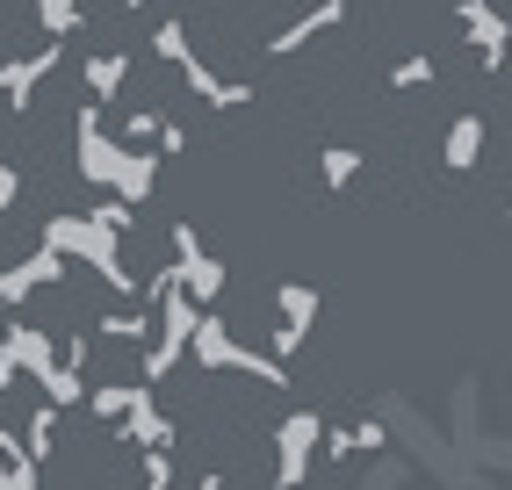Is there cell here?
<instances>
[{"mask_svg": "<svg viewBox=\"0 0 512 490\" xmlns=\"http://www.w3.org/2000/svg\"><path fill=\"white\" fill-rule=\"evenodd\" d=\"M37 22H44V44H65L87 22V0H37Z\"/></svg>", "mask_w": 512, "mask_h": 490, "instance_id": "cell-19", "label": "cell"}, {"mask_svg": "<svg viewBox=\"0 0 512 490\" xmlns=\"http://www.w3.org/2000/svg\"><path fill=\"white\" fill-rule=\"evenodd\" d=\"M390 87H404V94H412V87H433V58H426V51L397 58V65H390Z\"/></svg>", "mask_w": 512, "mask_h": 490, "instance_id": "cell-24", "label": "cell"}, {"mask_svg": "<svg viewBox=\"0 0 512 490\" xmlns=\"http://www.w3.org/2000/svg\"><path fill=\"white\" fill-rule=\"evenodd\" d=\"M123 80H130V58H123V51H94V58H87V94H94V109H101V101H116Z\"/></svg>", "mask_w": 512, "mask_h": 490, "instance_id": "cell-15", "label": "cell"}, {"mask_svg": "<svg viewBox=\"0 0 512 490\" xmlns=\"http://www.w3.org/2000/svg\"><path fill=\"white\" fill-rule=\"evenodd\" d=\"M22 202V166H0V209Z\"/></svg>", "mask_w": 512, "mask_h": 490, "instance_id": "cell-26", "label": "cell"}, {"mask_svg": "<svg viewBox=\"0 0 512 490\" xmlns=\"http://www.w3.org/2000/svg\"><path fill=\"white\" fill-rule=\"evenodd\" d=\"M318 440H325L318 411H289L275 426V490H303V476H311V462H318Z\"/></svg>", "mask_w": 512, "mask_h": 490, "instance_id": "cell-2", "label": "cell"}, {"mask_svg": "<svg viewBox=\"0 0 512 490\" xmlns=\"http://www.w3.org/2000/svg\"><path fill=\"white\" fill-rule=\"evenodd\" d=\"M80 404H87V411L101 418V426H109V433H116V426H123V418H130V404H138V382H94V390H87Z\"/></svg>", "mask_w": 512, "mask_h": 490, "instance_id": "cell-14", "label": "cell"}, {"mask_svg": "<svg viewBox=\"0 0 512 490\" xmlns=\"http://www.w3.org/2000/svg\"><path fill=\"white\" fill-rule=\"evenodd\" d=\"M152 188H159V159H152V152H130V145H123V166H116V181H109V195L138 209V202H145Z\"/></svg>", "mask_w": 512, "mask_h": 490, "instance_id": "cell-11", "label": "cell"}, {"mask_svg": "<svg viewBox=\"0 0 512 490\" xmlns=\"http://www.w3.org/2000/svg\"><path fill=\"white\" fill-rule=\"evenodd\" d=\"M58 426H65V411H51V404L29 411V426L15 433V440H22V454H29V469H44L51 454H58Z\"/></svg>", "mask_w": 512, "mask_h": 490, "instance_id": "cell-13", "label": "cell"}, {"mask_svg": "<svg viewBox=\"0 0 512 490\" xmlns=\"http://www.w3.org/2000/svg\"><path fill=\"white\" fill-rule=\"evenodd\" d=\"M195 490H224V476H202V483H195Z\"/></svg>", "mask_w": 512, "mask_h": 490, "instance_id": "cell-27", "label": "cell"}, {"mask_svg": "<svg viewBox=\"0 0 512 490\" xmlns=\"http://www.w3.org/2000/svg\"><path fill=\"white\" fill-rule=\"evenodd\" d=\"M65 282V260L51 253V245H37L29 260H15V267H0V310H22L37 289H58Z\"/></svg>", "mask_w": 512, "mask_h": 490, "instance_id": "cell-5", "label": "cell"}, {"mask_svg": "<svg viewBox=\"0 0 512 490\" xmlns=\"http://www.w3.org/2000/svg\"><path fill=\"white\" fill-rule=\"evenodd\" d=\"M455 15H462V37L476 44V58H484V73H498L505 65V15L491 0H455Z\"/></svg>", "mask_w": 512, "mask_h": 490, "instance_id": "cell-8", "label": "cell"}, {"mask_svg": "<svg viewBox=\"0 0 512 490\" xmlns=\"http://www.w3.org/2000/svg\"><path fill=\"white\" fill-rule=\"evenodd\" d=\"M58 58H65V44H37L29 58H8V65H0V101H8V109H29L37 87L58 73Z\"/></svg>", "mask_w": 512, "mask_h": 490, "instance_id": "cell-6", "label": "cell"}, {"mask_svg": "<svg viewBox=\"0 0 512 490\" xmlns=\"http://www.w3.org/2000/svg\"><path fill=\"white\" fill-rule=\"evenodd\" d=\"M73 159H80V181H94V188H109L116 166H123V145L101 130V109H94V101L73 116Z\"/></svg>", "mask_w": 512, "mask_h": 490, "instance_id": "cell-4", "label": "cell"}, {"mask_svg": "<svg viewBox=\"0 0 512 490\" xmlns=\"http://www.w3.org/2000/svg\"><path fill=\"white\" fill-rule=\"evenodd\" d=\"M87 224H94V231H109V238H130V231H138V209L116 202V195H101V202L87 209Z\"/></svg>", "mask_w": 512, "mask_h": 490, "instance_id": "cell-20", "label": "cell"}, {"mask_svg": "<svg viewBox=\"0 0 512 490\" xmlns=\"http://www.w3.org/2000/svg\"><path fill=\"white\" fill-rule=\"evenodd\" d=\"M318 173H325V188L339 195V188L361 173V152H354V145H325V152H318Z\"/></svg>", "mask_w": 512, "mask_h": 490, "instance_id": "cell-23", "label": "cell"}, {"mask_svg": "<svg viewBox=\"0 0 512 490\" xmlns=\"http://www.w3.org/2000/svg\"><path fill=\"white\" fill-rule=\"evenodd\" d=\"M116 440L123 447H138V454H159V447H174V418L159 411V397L138 382V404H130V418L116 426Z\"/></svg>", "mask_w": 512, "mask_h": 490, "instance_id": "cell-7", "label": "cell"}, {"mask_svg": "<svg viewBox=\"0 0 512 490\" xmlns=\"http://www.w3.org/2000/svg\"><path fill=\"white\" fill-rule=\"evenodd\" d=\"M159 123H166L159 109H130V116H123V145H130V152H138V145H159Z\"/></svg>", "mask_w": 512, "mask_h": 490, "instance_id": "cell-25", "label": "cell"}, {"mask_svg": "<svg viewBox=\"0 0 512 490\" xmlns=\"http://www.w3.org/2000/svg\"><path fill=\"white\" fill-rule=\"evenodd\" d=\"M44 245L58 260H80V267H94L101 282H109L116 296H138V274L123 267V238H109V231H94L87 217H73V209H58V217L44 224Z\"/></svg>", "mask_w": 512, "mask_h": 490, "instance_id": "cell-1", "label": "cell"}, {"mask_svg": "<svg viewBox=\"0 0 512 490\" xmlns=\"http://www.w3.org/2000/svg\"><path fill=\"white\" fill-rule=\"evenodd\" d=\"M152 58H166V65H188L195 51H188V22L181 15H166L159 29H152Z\"/></svg>", "mask_w": 512, "mask_h": 490, "instance_id": "cell-22", "label": "cell"}, {"mask_svg": "<svg viewBox=\"0 0 512 490\" xmlns=\"http://www.w3.org/2000/svg\"><path fill=\"white\" fill-rule=\"evenodd\" d=\"M339 22H347V0H318L311 15H296L289 29H275V37H267V58H296L311 37H325V29H339Z\"/></svg>", "mask_w": 512, "mask_h": 490, "instance_id": "cell-9", "label": "cell"}, {"mask_svg": "<svg viewBox=\"0 0 512 490\" xmlns=\"http://www.w3.org/2000/svg\"><path fill=\"white\" fill-rule=\"evenodd\" d=\"M275 310H282L289 332L311 339V325H318V289H311V282H282V289H275Z\"/></svg>", "mask_w": 512, "mask_h": 490, "instance_id": "cell-17", "label": "cell"}, {"mask_svg": "<svg viewBox=\"0 0 512 490\" xmlns=\"http://www.w3.org/2000/svg\"><path fill=\"white\" fill-rule=\"evenodd\" d=\"M181 87H188L195 101H210V109H246V101H253V87H246V80H224L217 65H202V58H188V65H181Z\"/></svg>", "mask_w": 512, "mask_h": 490, "instance_id": "cell-10", "label": "cell"}, {"mask_svg": "<svg viewBox=\"0 0 512 490\" xmlns=\"http://www.w3.org/2000/svg\"><path fill=\"white\" fill-rule=\"evenodd\" d=\"M174 289L195 303V310H210L217 296H224V260H210L202 253V238H195V224H174Z\"/></svg>", "mask_w": 512, "mask_h": 490, "instance_id": "cell-3", "label": "cell"}, {"mask_svg": "<svg viewBox=\"0 0 512 490\" xmlns=\"http://www.w3.org/2000/svg\"><path fill=\"white\" fill-rule=\"evenodd\" d=\"M383 440H390V433H383V418H361V426H339V433H332V440H318V447H332L339 462H354V454H375Z\"/></svg>", "mask_w": 512, "mask_h": 490, "instance_id": "cell-18", "label": "cell"}, {"mask_svg": "<svg viewBox=\"0 0 512 490\" xmlns=\"http://www.w3.org/2000/svg\"><path fill=\"white\" fill-rule=\"evenodd\" d=\"M440 159H448V173H469L476 159H484V116H476V109H462V116L448 123V145H440Z\"/></svg>", "mask_w": 512, "mask_h": 490, "instance_id": "cell-12", "label": "cell"}, {"mask_svg": "<svg viewBox=\"0 0 512 490\" xmlns=\"http://www.w3.org/2000/svg\"><path fill=\"white\" fill-rule=\"evenodd\" d=\"M174 483V447H159V454H138V469H130L123 490H166Z\"/></svg>", "mask_w": 512, "mask_h": 490, "instance_id": "cell-21", "label": "cell"}, {"mask_svg": "<svg viewBox=\"0 0 512 490\" xmlns=\"http://www.w3.org/2000/svg\"><path fill=\"white\" fill-rule=\"evenodd\" d=\"M123 8H145V0H123Z\"/></svg>", "mask_w": 512, "mask_h": 490, "instance_id": "cell-28", "label": "cell"}, {"mask_svg": "<svg viewBox=\"0 0 512 490\" xmlns=\"http://www.w3.org/2000/svg\"><path fill=\"white\" fill-rule=\"evenodd\" d=\"M94 339H109V346H152V310H109V318L94 325Z\"/></svg>", "mask_w": 512, "mask_h": 490, "instance_id": "cell-16", "label": "cell"}]
</instances>
